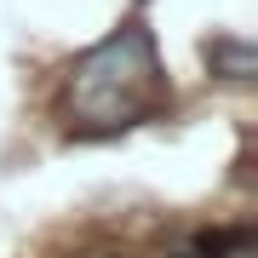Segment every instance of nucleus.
Masks as SVG:
<instances>
[{
	"mask_svg": "<svg viewBox=\"0 0 258 258\" xmlns=\"http://www.w3.org/2000/svg\"><path fill=\"white\" fill-rule=\"evenodd\" d=\"M166 69L155 52V35L144 23H120L92 52L69 63L63 81V120L75 138H109L166 109Z\"/></svg>",
	"mask_w": 258,
	"mask_h": 258,
	"instance_id": "1",
	"label": "nucleus"
},
{
	"mask_svg": "<svg viewBox=\"0 0 258 258\" xmlns=\"http://www.w3.org/2000/svg\"><path fill=\"white\" fill-rule=\"evenodd\" d=\"M207 63H212V75H224V81H247V75L258 69V52L247 46V40H212Z\"/></svg>",
	"mask_w": 258,
	"mask_h": 258,
	"instance_id": "2",
	"label": "nucleus"
},
{
	"mask_svg": "<svg viewBox=\"0 0 258 258\" xmlns=\"http://www.w3.org/2000/svg\"><path fill=\"white\" fill-rule=\"evenodd\" d=\"M230 247H241V252H247V230H218V235H201V241L189 247V258H224Z\"/></svg>",
	"mask_w": 258,
	"mask_h": 258,
	"instance_id": "3",
	"label": "nucleus"
},
{
	"mask_svg": "<svg viewBox=\"0 0 258 258\" xmlns=\"http://www.w3.org/2000/svg\"><path fill=\"white\" fill-rule=\"evenodd\" d=\"M92 258H115V252H92Z\"/></svg>",
	"mask_w": 258,
	"mask_h": 258,
	"instance_id": "4",
	"label": "nucleus"
}]
</instances>
